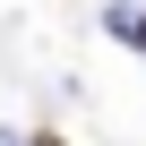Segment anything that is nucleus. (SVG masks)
Masks as SVG:
<instances>
[{
	"mask_svg": "<svg viewBox=\"0 0 146 146\" xmlns=\"http://www.w3.org/2000/svg\"><path fill=\"white\" fill-rule=\"evenodd\" d=\"M137 52H146V17H137Z\"/></svg>",
	"mask_w": 146,
	"mask_h": 146,
	"instance_id": "nucleus-1",
	"label": "nucleus"
},
{
	"mask_svg": "<svg viewBox=\"0 0 146 146\" xmlns=\"http://www.w3.org/2000/svg\"><path fill=\"white\" fill-rule=\"evenodd\" d=\"M35 146H60V137H52V129H43V137H35Z\"/></svg>",
	"mask_w": 146,
	"mask_h": 146,
	"instance_id": "nucleus-2",
	"label": "nucleus"
}]
</instances>
